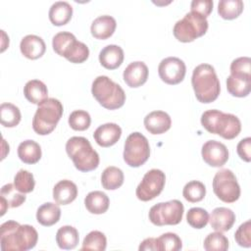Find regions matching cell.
Masks as SVG:
<instances>
[{"label": "cell", "instance_id": "7bdbcfd3", "mask_svg": "<svg viewBox=\"0 0 251 251\" xmlns=\"http://www.w3.org/2000/svg\"><path fill=\"white\" fill-rule=\"evenodd\" d=\"M213 5L212 0H193L190 4V9L192 12H196L207 18L213 10Z\"/></svg>", "mask_w": 251, "mask_h": 251}, {"label": "cell", "instance_id": "484cf974", "mask_svg": "<svg viewBox=\"0 0 251 251\" xmlns=\"http://www.w3.org/2000/svg\"><path fill=\"white\" fill-rule=\"evenodd\" d=\"M110 200L106 193L95 190L89 192L84 198V205L88 212L91 214H104L109 208Z\"/></svg>", "mask_w": 251, "mask_h": 251}, {"label": "cell", "instance_id": "d6a6232c", "mask_svg": "<svg viewBox=\"0 0 251 251\" xmlns=\"http://www.w3.org/2000/svg\"><path fill=\"white\" fill-rule=\"evenodd\" d=\"M241 0H221L218 4V13L225 20L236 19L243 11Z\"/></svg>", "mask_w": 251, "mask_h": 251}, {"label": "cell", "instance_id": "2e32d148", "mask_svg": "<svg viewBox=\"0 0 251 251\" xmlns=\"http://www.w3.org/2000/svg\"><path fill=\"white\" fill-rule=\"evenodd\" d=\"M122 135V128L115 123H107L99 126L94 133L93 137L96 143L102 147H110L118 142Z\"/></svg>", "mask_w": 251, "mask_h": 251}, {"label": "cell", "instance_id": "7402d4cb", "mask_svg": "<svg viewBox=\"0 0 251 251\" xmlns=\"http://www.w3.org/2000/svg\"><path fill=\"white\" fill-rule=\"evenodd\" d=\"M124 50L115 44L105 46L99 53L100 64L108 70L119 68L124 61Z\"/></svg>", "mask_w": 251, "mask_h": 251}, {"label": "cell", "instance_id": "603a6c76", "mask_svg": "<svg viewBox=\"0 0 251 251\" xmlns=\"http://www.w3.org/2000/svg\"><path fill=\"white\" fill-rule=\"evenodd\" d=\"M117 26L116 20L109 15L96 18L90 26L91 34L97 39H107L113 35Z\"/></svg>", "mask_w": 251, "mask_h": 251}, {"label": "cell", "instance_id": "4fadbf2b", "mask_svg": "<svg viewBox=\"0 0 251 251\" xmlns=\"http://www.w3.org/2000/svg\"><path fill=\"white\" fill-rule=\"evenodd\" d=\"M160 78L171 85L181 82L185 76L186 67L182 60L177 57H168L163 59L158 67Z\"/></svg>", "mask_w": 251, "mask_h": 251}, {"label": "cell", "instance_id": "f1b7e54d", "mask_svg": "<svg viewBox=\"0 0 251 251\" xmlns=\"http://www.w3.org/2000/svg\"><path fill=\"white\" fill-rule=\"evenodd\" d=\"M78 240V231L72 226H64L57 230L56 242L61 249H74L76 247Z\"/></svg>", "mask_w": 251, "mask_h": 251}, {"label": "cell", "instance_id": "60d3db41", "mask_svg": "<svg viewBox=\"0 0 251 251\" xmlns=\"http://www.w3.org/2000/svg\"><path fill=\"white\" fill-rule=\"evenodd\" d=\"M91 123L90 115L83 110H75L69 117V125L75 130H85Z\"/></svg>", "mask_w": 251, "mask_h": 251}, {"label": "cell", "instance_id": "9a60e30c", "mask_svg": "<svg viewBox=\"0 0 251 251\" xmlns=\"http://www.w3.org/2000/svg\"><path fill=\"white\" fill-rule=\"evenodd\" d=\"M123 77L129 87H139L143 85L148 78V68L144 62H132L125 69Z\"/></svg>", "mask_w": 251, "mask_h": 251}, {"label": "cell", "instance_id": "f6af8a7d", "mask_svg": "<svg viewBox=\"0 0 251 251\" xmlns=\"http://www.w3.org/2000/svg\"><path fill=\"white\" fill-rule=\"evenodd\" d=\"M140 251H144V250H157V246H156V238L154 237H149L144 239L138 248Z\"/></svg>", "mask_w": 251, "mask_h": 251}, {"label": "cell", "instance_id": "1f68e13d", "mask_svg": "<svg viewBox=\"0 0 251 251\" xmlns=\"http://www.w3.org/2000/svg\"><path fill=\"white\" fill-rule=\"evenodd\" d=\"M21 111L12 103H2L0 106V120L2 126L14 127L21 122Z\"/></svg>", "mask_w": 251, "mask_h": 251}, {"label": "cell", "instance_id": "74e56055", "mask_svg": "<svg viewBox=\"0 0 251 251\" xmlns=\"http://www.w3.org/2000/svg\"><path fill=\"white\" fill-rule=\"evenodd\" d=\"M14 185L22 193L31 192L35 185L33 175L26 170H20L14 177Z\"/></svg>", "mask_w": 251, "mask_h": 251}, {"label": "cell", "instance_id": "836d02e7", "mask_svg": "<svg viewBox=\"0 0 251 251\" xmlns=\"http://www.w3.org/2000/svg\"><path fill=\"white\" fill-rule=\"evenodd\" d=\"M158 251H178L182 248L180 237L174 232H166L156 238Z\"/></svg>", "mask_w": 251, "mask_h": 251}, {"label": "cell", "instance_id": "ee69618b", "mask_svg": "<svg viewBox=\"0 0 251 251\" xmlns=\"http://www.w3.org/2000/svg\"><path fill=\"white\" fill-rule=\"evenodd\" d=\"M236 151L238 156L245 162H250L251 160V137H246L241 139L237 146Z\"/></svg>", "mask_w": 251, "mask_h": 251}, {"label": "cell", "instance_id": "4dcf8cb0", "mask_svg": "<svg viewBox=\"0 0 251 251\" xmlns=\"http://www.w3.org/2000/svg\"><path fill=\"white\" fill-rule=\"evenodd\" d=\"M226 88L232 96L246 97L251 91V79L229 75L226 78Z\"/></svg>", "mask_w": 251, "mask_h": 251}, {"label": "cell", "instance_id": "83f0119b", "mask_svg": "<svg viewBox=\"0 0 251 251\" xmlns=\"http://www.w3.org/2000/svg\"><path fill=\"white\" fill-rule=\"evenodd\" d=\"M61 217L60 207L52 202H47L38 207L36 212L37 222L44 226H51L59 222Z\"/></svg>", "mask_w": 251, "mask_h": 251}, {"label": "cell", "instance_id": "44dd1931", "mask_svg": "<svg viewBox=\"0 0 251 251\" xmlns=\"http://www.w3.org/2000/svg\"><path fill=\"white\" fill-rule=\"evenodd\" d=\"M77 196V187L69 179L60 180L53 187V198L57 204L68 205Z\"/></svg>", "mask_w": 251, "mask_h": 251}, {"label": "cell", "instance_id": "b9f144b4", "mask_svg": "<svg viewBox=\"0 0 251 251\" xmlns=\"http://www.w3.org/2000/svg\"><path fill=\"white\" fill-rule=\"evenodd\" d=\"M237 244L241 247L249 248L251 246V221L248 220L241 224L234 233Z\"/></svg>", "mask_w": 251, "mask_h": 251}, {"label": "cell", "instance_id": "8992f818", "mask_svg": "<svg viewBox=\"0 0 251 251\" xmlns=\"http://www.w3.org/2000/svg\"><path fill=\"white\" fill-rule=\"evenodd\" d=\"M63 115V105L56 98H48L38 105L32 119V128L39 135L51 133Z\"/></svg>", "mask_w": 251, "mask_h": 251}, {"label": "cell", "instance_id": "8d00e7d4", "mask_svg": "<svg viewBox=\"0 0 251 251\" xmlns=\"http://www.w3.org/2000/svg\"><path fill=\"white\" fill-rule=\"evenodd\" d=\"M203 246L207 251H226L228 248V239L221 231L212 232L204 239Z\"/></svg>", "mask_w": 251, "mask_h": 251}, {"label": "cell", "instance_id": "cb8c5ba5", "mask_svg": "<svg viewBox=\"0 0 251 251\" xmlns=\"http://www.w3.org/2000/svg\"><path fill=\"white\" fill-rule=\"evenodd\" d=\"M48 16L50 22L54 25H64L72 19L73 7L66 1H57L50 7Z\"/></svg>", "mask_w": 251, "mask_h": 251}, {"label": "cell", "instance_id": "7c38bea8", "mask_svg": "<svg viewBox=\"0 0 251 251\" xmlns=\"http://www.w3.org/2000/svg\"><path fill=\"white\" fill-rule=\"evenodd\" d=\"M166 182L165 174L158 169L148 171L138 186L135 194L141 201H150L157 197L163 190Z\"/></svg>", "mask_w": 251, "mask_h": 251}, {"label": "cell", "instance_id": "e575fe53", "mask_svg": "<svg viewBox=\"0 0 251 251\" xmlns=\"http://www.w3.org/2000/svg\"><path fill=\"white\" fill-rule=\"evenodd\" d=\"M182 195L188 202H199L206 195V187L199 180H191L184 185Z\"/></svg>", "mask_w": 251, "mask_h": 251}, {"label": "cell", "instance_id": "e0dca14e", "mask_svg": "<svg viewBox=\"0 0 251 251\" xmlns=\"http://www.w3.org/2000/svg\"><path fill=\"white\" fill-rule=\"evenodd\" d=\"M235 222V214L232 210L226 207L215 208L210 217L209 223L216 231H227L229 230Z\"/></svg>", "mask_w": 251, "mask_h": 251}, {"label": "cell", "instance_id": "8fae6325", "mask_svg": "<svg viewBox=\"0 0 251 251\" xmlns=\"http://www.w3.org/2000/svg\"><path fill=\"white\" fill-rule=\"evenodd\" d=\"M213 190L217 197L226 203H233L240 196V186L236 176L228 169H222L213 178Z\"/></svg>", "mask_w": 251, "mask_h": 251}, {"label": "cell", "instance_id": "ba28073f", "mask_svg": "<svg viewBox=\"0 0 251 251\" xmlns=\"http://www.w3.org/2000/svg\"><path fill=\"white\" fill-rule=\"evenodd\" d=\"M208 29L207 18L190 11L178 20L173 28L175 37L180 42H191L204 35Z\"/></svg>", "mask_w": 251, "mask_h": 251}, {"label": "cell", "instance_id": "4316f807", "mask_svg": "<svg viewBox=\"0 0 251 251\" xmlns=\"http://www.w3.org/2000/svg\"><path fill=\"white\" fill-rule=\"evenodd\" d=\"M41 147L34 140H25L18 147V156L20 160L25 164H35L41 158Z\"/></svg>", "mask_w": 251, "mask_h": 251}, {"label": "cell", "instance_id": "52a82bcc", "mask_svg": "<svg viewBox=\"0 0 251 251\" xmlns=\"http://www.w3.org/2000/svg\"><path fill=\"white\" fill-rule=\"evenodd\" d=\"M53 50L60 56L75 64H80L87 60L89 56L88 47L69 31H61L54 35L52 40Z\"/></svg>", "mask_w": 251, "mask_h": 251}, {"label": "cell", "instance_id": "ac0fdd59", "mask_svg": "<svg viewBox=\"0 0 251 251\" xmlns=\"http://www.w3.org/2000/svg\"><path fill=\"white\" fill-rule=\"evenodd\" d=\"M145 128L152 134H161L170 129L171 117L164 111H153L144 118Z\"/></svg>", "mask_w": 251, "mask_h": 251}, {"label": "cell", "instance_id": "7a4b0ae2", "mask_svg": "<svg viewBox=\"0 0 251 251\" xmlns=\"http://www.w3.org/2000/svg\"><path fill=\"white\" fill-rule=\"evenodd\" d=\"M191 84L197 100L201 103L215 101L221 91L220 80L213 66L201 64L194 68Z\"/></svg>", "mask_w": 251, "mask_h": 251}, {"label": "cell", "instance_id": "d4e9b609", "mask_svg": "<svg viewBox=\"0 0 251 251\" xmlns=\"http://www.w3.org/2000/svg\"><path fill=\"white\" fill-rule=\"evenodd\" d=\"M24 94L30 103L36 105H40L48 99L47 86L39 79L28 80L24 86Z\"/></svg>", "mask_w": 251, "mask_h": 251}, {"label": "cell", "instance_id": "9c48e42d", "mask_svg": "<svg viewBox=\"0 0 251 251\" xmlns=\"http://www.w3.org/2000/svg\"><path fill=\"white\" fill-rule=\"evenodd\" d=\"M150 156V146L147 138L140 132L130 133L125 142L124 160L129 167L142 166Z\"/></svg>", "mask_w": 251, "mask_h": 251}, {"label": "cell", "instance_id": "5b68a950", "mask_svg": "<svg viewBox=\"0 0 251 251\" xmlns=\"http://www.w3.org/2000/svg\"><path fill=\"white\" fill-rule=\"evenodd\" d=\"M91 93L99 104L108 110L119 109L126 102L124 89L106 75H99L93 80Z\"/></svg>", "mask_w": 251, "mask_h": 251}, {"label": "cell", "instance_id": "d6986e66", "mask_svg": "<svg viewBox=\"0 0 251 251\" xmlns=\"http://www.w3.org/2000/svg\"><path fill=\"white\" fill-rule=\"evenodd\" d=\"M20 49L25 58L35 60L43 56L46 50V45L40 36L27 34L21 40Z\"/></svg>", "mask_w": 251, "mask_h": 251}, {"label": "cell", "instance_id": "277c9868", "mask_svg": "<svg viewBox=\"0 0 251 251\" xmlns=\"http://www.w3.org/2000/svg\"><path fill=\"white\" fill-rule=\"evenodd\" d=\"M66 151L75 167L80 172L93 171L99 165V155L85 137L73 136L69 138L66 143Z\"/></svg>", "mask_w": 251, "mask_h": 251}, {"label": "cell", "instance_id": "5bb4252c", "mask_svg": "<svg viewBox=\"0 0 251 251\" xmlns=\"http://www.w3.org/2000/svg\"><path fill=\"white\" fill-rule=\"evenodd\" d=\"M202 158L211 167H222L228 160V150L226 146L217 140L206 141L201 149Z\"/></svg>", "mask_w": 251, "mask_h": 251}, {"label": "cell", "instance_id": "f35d334b", "mask_svg": "<svg viewBox=\"0 0 251 251\" xmlns=\"http://www.w3.org/2000/svg\"><path fill=\"white\" fill-rule=\"evenodd\" d=\"M230 75L251 79V59L249 57L234 59L230 64Z\"/></svg>", "mask_w": 251, "mask_h": 251}, {"label": "cell", "instance_id": "d590c367", "mask_svg": "<svg viewBox=\"0 0 251 251\" xmlns=\"http://www.w3.org/2000/svg\"><path fill=\"white\" fill-rule=\"evenodd\" d=\"M107 246V239L103 232L99 230L90 231L83 239L81 250L104 251Z\"/></svg>", "mask_w": 251, "mask_h": 251}, {"label": "cell", "instance_id": "ab89813d", "mask_svg": "<svg viewBox=\"0 0 251 251\" xmlns=\"http://www.w3.org/2000/svg\"><path fill=\"white\" fill-rule=\"evenodd\" d=\"M186 221L188 225L194 228H203L209 222V214L203 208L193 207L188 210Z\"/></svg>", "mask_w": 251, "mask_h": 251}, {"label": "cell", "instance_id": "30bf717a", "mask_svg": "<svg viewBox=\"0 0 251 251\" xmlns=\"http://www.w3.org/2000/svg\"><path fill=\"white\" fill-rule=\"evenodd\" d=\"M183 212V204L179 200L174 199L152 206L149 210L148 216L150 222L155 226H175L181 222Z\"/></svg>", "mask_w": 251, "mask_h": 251}, {"label": "cell", "instance_id": "6da1fadb", "mask_svg": "<svg viewBox=\"0 0 251 251\" xmlns=\"http://www.w3.org/2000/svg\"><path fill=\"white\" fill-rule=\"evenodd\" d=\"M38 239L36 229L29 225L7 221L0 226V245L3 251H26L32 249Z\"/></svg>", "mask_w": 251, "mask_h": 251}, {"label": "cell", "instance_id": "f546056e", "mask_svg": "<svg viewBox=\"0 0 251 251\" xmlns=\"http://www.w3.org/2000/svg\"><path fill=\"white\" fill-rule=\"evenodd\" d=\"M124 173L121 169L110 166L107 167L101 175L102 186L107 190H115L124 183Z\"/></svg>", "mask_w": 251, "mask_h": 251}, {"label": "cell", "instance_id": "ffe728a7", "mask_svg": "<svg viewBox=\"0 0 251 251\" xmlns=\"http://www.w3.org/2000/svg\"><path fill=\"white\" fill-rule=\"evenodd\" d=\"M1 198V216H3L8 208L20 207L26 199L25 193L20 192L14 183H7L2 186L0 191Z\"/></svg>", "mask_w": 251, "mask_h": 251}, {"label": "cell", "instance_id": "3957f363", "mask_svg": "<svg viewBox=\"0 0 251 251\" xmlns=\"http://www.w3.org/2000/svg\"><path fill=\"white\" fill-rule=\"evenodd\" d=\"M201 125L210 133L219 134L225 139H233L241 130V123L236 116L215 109L202 114Z\"/></svg>", "mask_w": 251, "mask_h": 251}]
</instances>
